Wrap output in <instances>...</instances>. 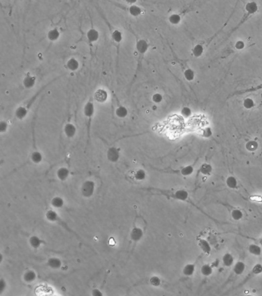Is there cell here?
Returning <instances> with one entry per match:
<instances>
[{
	"label": "cell",
	"instance_id": "obj_1",
	"mask_svg": "<svg viewBox=\"0 0 262 296\" xmlns=\"http://www.w3.org/2000/svg\"><path fill=\"white\" fill-rule=\"evenodd\" d=\"M143 190L149 191L152 193H155V194H161L165 195L166 197L168 198H172L173 199L178 200V201H188V193L185 190H178L175 191V192H172L171 191H165V190L162 189H157V188H144Z\"/></svg>",
	"mask_w": 262,
	"mask_h": 296
},
{
	"label": "cell",
	"instance_id": "obj_2",
	"mask_svg": "<svg viewBox=\"0 0 262 296\" xmlns=\"http://www.w3.org/2000/svg\"><path fill=\"white\" fill-rule=\"evenodd\" d=\"M45 217H46V219L48 221V222H54V223H56V224H59V225H61L63 228H65L69 232H71V233L74 234L76 236H77L76 232H75L74 231L71 230V228H69L68 224H66V223L61 218V217H60V216L58 215V214H57L55 211H53V210H48V211L46 212V214H45Z\"/></svg>",
	"mask_w": 262,
	"mask_h": 296
},
{
	"label": "cell",
	"instance_id": "obj_3",
	"mask_svg": "<svg viewBox=\"0 0 262 296\" xmlns=\"http://www.w3.org/2000/svg\"><path fill=\"white\" fill-rule=\"evenodd\" d=\"M95 182L90 180H85L82 185L81 193H82V195L83 197H85V198H89L93 195L94 192H95Z\"/></svg>",
	"mask_w": 262,
	"mask_h": 296
},
{
	"label": "cell",
	"instance_id": "obj_4",
	"mask_svg": "<svg viewBox=\"0 0 262 296\" xmlns=\"http://www.w3.org/2000/svg\"><path fill=\"white\" fill-rule=\"evenodd\" d=\"M144 235V232L141 227H134L130 233V238L132 241L138 242L141 240Z\"/></svg>",
	"mask_w": 262,
	"mask_h": 296
},
{
	"label": "cell",
	"instance_id": "obj_5",
	"mask_svg": "<svg viewBox=\"0 0 262 296\" xmlns=\"http://www.w3.org/2000/svg\"><path fill=\"white\" fill-rule=\"evenodd\" d=\"M119 151L116 147H111L107 152V157L111 162H116L119 159Z\"/></svg>",
	"mask_w": 262,
	"mask_h": 296
},
{
	"label": "cell",
	"instance_id": "obj_6",
	"mask_svg": "<svg viewBox=\"0 0 262 296\" xmlns=\"http://www.w3.org/2000/svg\"><path fill=\"white\" fill-rule=\"evenodd\" d=\"M69 170L68 168H66V167H60L56 171L57 178L59 180H61V181H65L66 179L69 178Z\"/></svg>",
	"mask_w": 262,
	"mask_h": 296
},
{
	"label": "cell",
	"instance_id": "obj_7",
	"mask_svg": "<svg viewBox=\"0 0 262 296\" xmlns=\"http://www.w3.org/2000/svg\"><path fill=\"white\" fill-rule=\"evenodd\" d=\"M29 242L30 246L32 247V248H35V249L40 248V246H41L42 244L45 243V241H44L42 239L40 238L39 237L36 236V235H32V236H31L30 238H29Z\"/></svg>",
	"mask_w": 262,
	"mask_h": 296
},
{
	"label": "cell",
	"instance_id": "obj_8",
	"mask_svg": "<svg viewBox=\"0 0 262 296\" xmlns=\"http://www.w3.org/2000/svg\"><path fill=\"white\" fill-rule=\"evenodd\" d=\"M95 99L99 103H104L108 99V93L104 89H98L95 93Z\"/></svg>",
	"mask_w": 262,
	"mask_h": 296
},
{
	"label": "cell",
	"instance_id": "obj_9",
	"mask_svg": "<svg viewBox=\"0 0 262 296\" xmlns=\"http://www.w3.org/2000/svg\"><path fill=\"white\" fill-rule=\"evenodd\" d=\"M62 265V263L61 260L58 258H55V257L50 258L47 261V265L51 268H53V269H58L61 268Z\"/></svg>",
	"mask_w": 262,
	"mask_h": 296
},
{
	"label": "cell",
	"instance_id": "obj_10",
	"mask_svg": "<svg viewBox=\"0 0 262 296\" xmlns=\"http://www.w3.org/2000/svg\"><path fill=\"white\" fill-rule=\"evenodd\" d=\"M37 275L33 270H28L23 275V279L26 283H32L36 279Z\"/></svg>",
	"mask_w": 262,
	"mask_h": 296
},
{
	"label": "cell",
	"instance_id": "obj_11",
	"mask_svg": "<svg viewBox=\"0 0 262 296\" xmlns=\"http://www.w3.org/2000/svg\"><path fill=\"white\" fill-rule=\"evenodd\" d=\"M94 111H95V107L92 102H89L85 104L84 107V114L86 117L92 118L93 117Z\"/></svg>",
	"mask_w": 262,
	"mask_h": 296
},
{
	"label": "cell",
	"instance_id": "obj_12",
	"mask_svg": "<svg viewBox=\"0 0 262 296\" xmlns=\"http://www.w3.org/2000/svg\"><path fill=\"white\" fill-rule=\"evenodd\" d=\"M64 131L68 137H73L76 133V127L72 123H67V124L65 126Z\"/></svg>",
	"mask_w": 262,
	"mask_h": 296
},
{
	"label": "cell",
	"instance_id": "obj_13",
	"mask_svg": "<svg viewBox=\"0 0 262 296\" xmlns=\"http://www.w3.org/2000/svg\"><path fill=\"white\" fill-rule=\"evenodd\" d=\"M136 49H137L138 53H141V54H144L149 49V44H148L145 40H141L136 44Z\"/></svg>",
	"mask_w": 262,
	"mask_h": 296
},
{
	"label": "cell",
	"instance_id": "obj_14",
	"mask_svg": "<svg viewBox=\"0 0 262 296\" xmlns=\"http://www.w3.org/2000/svg\"><path fill=\"white\" fill-rule=\"evenodd\" d=\"M99 33L95 29H91L87 32V38L90 43H94L99 40Z\"/></svg>",
	"mask_w": 262,
	"mask_h": 296
},
{
	"label": "cell",
	"instance_id": "obj_15",
	"mask_svg": "<svg viewBox=\"0 0 262 296\" xmlns=\"http://www.w3.org/2000/svg\"><path fill=\"white\" fill-rule=\"evenodd\" d=\"M198 246L201 248V249L205 253L209 254L211 251V245H209V243L205 239H200L198 241Z\"/></svg>",
	"mask_w": 262,
	"mask_h": 296
},
{
	"label": "cell",
	"instance_id": "obj_16",
	"mask_svg": "<svg viewBox=\"0 0 262 296\" xmlns=\"http://www.w3.org/2000/svg\"><path fill=\"white\" fill-rule=\"evenodd\" d=\"M51 204L53 208H62L64 206L65 202L63 198L61 197H54L51 201Z\"/></svg>",
	"mask_w": 262,
	"mask_h": 296
},
{
	"label": "cell",
	"instance_id": "obj_17",
	"mask_svg": "<svg viewBox=\"0 0 262 296\" xmlns=\"http://www.w3.org/2000/svg\"><path fill=\"white\" fill-rule=\"evenodd\" d=\"M35 84V77L32 76H25L23 80V85L25 88H32Z\"/></svg>",
	"mask_w": 262,
	"mask_h": 296
},
{
	"label": "cell",
	"instance_id": "obj_18",
	"mask_svg": "<svg viewBox=\"0 0 262 296\" xmlns=\"http://www.w3.org/2000/svg\"><path fill=\"white\" fill-rule=\"evenodd\" d=\"M133 178L136 180H144L146 178V172L143 169L136 170L133 174Z\"/></svg>",
	"mask_w": 262,
	"mask_h": 296
},
{
	"label": "cell",
	"instance_id": "obj_19",
	"mask_svg": "<svg viewBox=\"0 0 262 296\" xmlns=\"http://www.w3.org/2000/svg\"><path fill=\"white\" fill-rule=\"evenodd\" d=\"M67 68L71 71H76L79 69V63L75 58H71L69 61L67 62Z\"/></svg>",
	"mask_w": 262,
	"mask_h": 296
},
{
	"label": "cell",
	"instance_id": "obj_20",
	"mask_svg": "<svg viewBox=\"0 0 262 296\" xmlns=\"http://www.w3.org/2000/svg\"><path fill=\"white\" fill-rule=\"evenodd\" d=\"M223 264L226 267H230L233 265L234 263V258L231 254L227 253L223 256L222 258Z\"/></svg>",
	"mask_w": 262,
	"mask_h": 296
},
{
	"label": "cell",
	"instance_id": "obj_21",
	"mask_svg": "<svg viewBox=\"0 0 262 296\" xmlns=\"http://www.w3.org/2000/svg\"><path fill=\"white\" fill-rule=\"evenodd\" d=\"M30 158L31 160H32L34 164H39L42 162L43 157H42L41 153L36 150L32 153Z\"/></svg>",
	"mask_w": 262,
	"mask_h": 296
},
{
	"label": "cell",
	"instance_id": "obj_22",
	"mask_svg": "<svg viewBox=\"0 0 262 296\" xmlns=\"http://www.w3.org/2000/svg\"><path fill=\"white\" fill-rule=\"evenodd\" d=\"M245 263L242 262V261H238L235 264V267H234V271L236 275H241L242 273L245 271Z\"/></svg>",
	"mask_w": 262,
	"mask_h": 296
},
{
	"label": "cell",
	"instance_id": "obj_23",
	"mask_svg": "<svg viewBox=\"0 0 262 296\" xmlns=\"http://www.w3.org/2000/svg\"><path fill=\"white\" fill-rule=\"evenodd\" d=\"M195 266L193 264H188L186 265L183 268V274L186 276H191L195 272Z\"/></svg>",
	"mask_w": 262,
	"mask_h": 296
},
{
	"label": "cell",
	"instance_id": "obj_24",
	"mask_svg": "<svg viewBox=\"0 0 262 296\" xmlns=\"http://www.w3.org/2000/svg\"><path fill=\"white\" fill-rule=\"evenodd\" d=\"M248 251L251 255H257V256H258V255L261 254V248L258 245H255V244H251V245H249Z\"/></svg>",
	"mask_w": 262,
	"mask_h": 296
},
{
	"label": "cell",
	"instance_id": "obj_25",
	"mask_svg": "<svg viewBox=\"0 0 262 296\" xmlns=\"http://www.w3.org/2000/svg\"><path fill=\"white\" fill-rule=\"evenodd\" d=\"M128 12L131 16L136 17V16L141 15L142 11H141V9L140 7L136 6V5H132V6H131L128 8Z\"/></svg>",
	"mask_w": 262,
	"mask_h": 296
},
{
	"label": "cell",
	"instance_id": "obj_26",
	"mask_svg": "<svg viewBox=\"0 0 262 296\" xmlns=\"http://www.w3.org/2000/svg\"><path fill=\"white\" fill-rule=\"evenodd\" d=\"M27 113H28V111H27L26 108L24 107H20L16 110V116L18 119L22 120V119L25 118V117H26Z\"/></svg>",
	"mask_w": 262,
	"mask_h": 296
},
{
	"label": "cell",
	"instance_id": "obj_27",
	"mask_svg": "<svg viewBox=\"0 0 262 296\" xmlns=\"http://www.w3.org/2000/svg\"><path fill=\"white\" fill-rule=\"evenodd\" d=\"M226 184L229 188L235 189L237 186V179L233 176H229L228 178L226 179Z\"/></svg>",
	"mask_w": 262,
	"mask_h": 296
},
{
	"label": "cell",
	"instance_id": "obj_28",
	"mask_svg": "<svg viewBox=\"0 0 262 296\" xmlns=\"http://www.w3.org/2000/svg\"><path fill=\"white\" fill-rule=\"evenodd\" d=\"M199 171L202 174L208 175L212 172V167L208 164H203L199 169Z\"/></svg>",
	"mask_w": 262,
	"mask_h": 296
},
{
	"label": "cell",
	"instance_id": "obj_29",
	"mask_svg": "<svg viewBox=\"0 0 262 296\" xmlns=\"http://www.w3.org/2000/svg\"><path fill=\"white\" fill-rule=\"evenodd\" d=\"M247 12L250 14H254L258 11V5L255 2H251L246 5Z\"/></svg>",
	"mask_w": 262,
	"mask_h": 296
},
{
	"label": "cell",
	"instance_id": "obj_30",
	"mask_svg": "<svg viewBox=\"0 0 262 296\" xmlns=\"http://www.w3.org/2000/svg\"><path fill=\"white\" fill-rule=\"evenodd\" d=\"M115 113H116L117 117H118L119 118H124L128 115V110L125 107L121 106L116 109Z\"/></svg>",
	"mask_w": 262,
	"mask_h": 296
},
{
	"label": "cell",
	"instance_id": "obj_31",
	"mask_svg": "<svg viewBox=\"0 0 262 296\" xmlns=\"http://www.w3.org/2000/svg\"><path fill=\"white\" fill-rule=\"evenodd\" d=\"M59 36H60V33L58 31V30L54 29V30H52L48 32V40H51V41H55V40H57L58 38H59Z\"/></svg>",
	"mask_w": 262,
	"mask_h": 296
},
{
	"label": "cell",
	"instance_id": "obj_32",
	"mask_svg": "<svg viewBox=\"0 0 262 296\" xmlns=\"http://www.w3.org/2000/svg\"><path fill=\"white\" fill-rule=\"evenodd\" d=\"M231 214H232V218L235 221H239L243 217V212L239 209H233Z\"/></svg>",
	"mask_w": 262,
	"mask_h": 296
},
{
	"label": "cell",
	"instance_id": "obj_33",
	"mask_svg": "<svg viewBox=\"0 0 262 296\" xmlns=\"http://www.w3.org/2000/svg\"><path fill=\"white\" fill-rule=\"evenodd\" d=\"M194 171V167L192 166H186L184 167L182 170H180V174L183 176H189Z\"/></svg>",
	"mask_w": 262,
	"mask_h": 296
},
{
	"label": "cell",
	"instance_id": "obj_34",
	"mask_svg": "<svg viewBox=\"0 0 262 296\" xmlns=\"http://www.w3.org/2000/svg\"><path fill=\"white\" fill-rule=\"evenodd\" d=\"M212 268L209 265H204L201 268V272L203 275L209 276L212 274Z\"/></svg>",
	"mask_w": 262,
	"mask_h": 296
},
{
	"label": "cell",
	"instance_id": "obj_35",
	"mask_svg": "<svg viewBox=\"0 0 262 296\" xmlns=\"http://www.w3.org/2000/svg\"><path fill=\"white\" fill-rule=\"evenodd\" d=\"M258 142H256V141H248V142L246 144V149L248 150V151H251V152L255 151L257 149H258Z\"/></svg>",
	"mask_w": 262,
	"mask_h": 296
},
{
	"label": "cell",
	"instance_id": "obj_36",
	"mask_svg": "<svg viewBox=\"0 0 262 296\" xmlns=\"http://www.w3.org/2000/svg\"><path fill=\"white\" fill-rule=\"evenodd\" d=\"M112 39L115 43H120L122 40V34L118 30H115L112 32Z\"/></svg>",
	"mask_w": 262,
	"mask_h": 296
},
{
	"label": "cell",
	"instance_id": "obj_37",
	"mask_svg": "<svg viewBox=\"0 0 262 296\" xmlns=\"http://www.w3.org/2000/svg\"><path fill=\"white\" fill-rule=\"evenodd\" d=\"M149 282L151 285L154 286V287H158V286H159L161 284L162 281H161L160 278L158 277V276H152V277H151L150 279H149Z\"/></svg>",
	"mask_w": 262,
	"mask_h": 296
},
{
	"label": "cell",
	"instance_id": "obj_38",
	"mask_svg": "<svg viewBox=\"0 0 262 296\" xmlns=\"http://www.w3.org/2000/svg\"><path fill=\"white\" fill-rule=\"evenodd\" d=\"M203 47L201 45H196L195 47H194L192 52L194 56H195L196 57H198V56H201L203 53Z\"/></svg>",
	"mask_w": 262,
	"mask_h": 296
},
{
	"label": "cell",
	"instance_id": "obj_39",
	"mask_svg": "<svg viewBox=\"0 0 262 296\" xmlns=\"http://www.w3.org/2000/svg\"><path fill=\"white\" fill-rule=\"evenodd\" d=\"M181 21V17L178 14H172V16L169 17V22L172 24L176 25V24L179 23Z\"/></svg>",
	"mask_w": 262,
	"mask_h": 296
},
{
	"label": "cell",
	"instance_id": "obj_40",
	"mask_svg": "<svg viewBox=\"0 0 262 296\" xmlns=\"http://www.w3.org/2000/svg\"><path fill=\"white\" fill-rule=\"evenodd\" d=\"M185 77L187 80H192L194 77H195V73H194V71L191 70V69H187L185 72Z\"/></svg>",
	"mask_w": 262,
	"mask_h": 296
},
{
	"label": "cell",
	"instance_id": "obj_41",
	"mask_svg": "<svg viewBox=\"0 0 262 296\" xmlns=\"http://www.w3.org/2000/svg\"><path fill=\"white\" fill-rule=\"evenodd\" d=\"M255 106L253 100L250 98H247L244 100V107L246 109H251Z\"/></svg>",
	"mask_w": 262,
	"mask_h": 296
},
{
	"label": "cell",
	"instance_id": "obj_42",
	"mask_svg": "<svg viewBox=\"0 0 262 296\" xmlns=\"http://www.w3.org/2000/svg\"><path fill=\"white\" fill-rule=\"evenodd\" d=\"M252 272L255 275H259L262 273V265L261 264H257L254 266Z\"/></svg>",
	"mask_w": 262,
	"mask_h": 296
},
{
	"label": "cell",
	"instance_id": "obj_43",
	"mask_svg": "<svg viewBox=\"0 0 262 296\" xmlns=\"http://www.w3.org/2000/svg\"><path fill=\"white\" fill-rule=\"evenodd\" d=\"M162 100H163V97L160 93H154L152 96V100L154 103H159L162 101Z\"/></svg>",
	"mask_w": 262,
	"mask_h": 296
},
{
	"label": "cell",
	"instance_id": "obj_44",
	"mask_svg": "<svg viewBox=\"0 0 262 296\" xmlns=\"http://www.w3.org/2000/svg\"><path fill=\"white\" fill-rule=\"evenodd\" d=\"M182 114L185 117H189L191 114V109L188 108V107H184L182 110Z\"/></svg>",
	"mask_w": 262,
	"mask_h": 296
},
{
	"label": "cell",
	"instance_id": "obj_45",
	"mask_svg": "<svg viewBox=\"0 0 262 296\" xmlns=\"http://www.w3.org/2000/svg\"><path fill=\"white\" fill-rule=\"evenodd\" d=\"M8 129V123L6 121H1L0 123V132L5 133Z\"/></svg>",
	"mask_w": 262,
	"mask_h": 296
},
{
	"label": "cell",
	"instance_id": "obj_46",
	"mask_svg": "<svg viewBox=\"0 0 262 296\" xmlns=\"http://www.w3.org/2000/svg\"><path fill=\"white\" fill-rule=\"evenodd\" d=\"M6 288V281H5L3 279H1V280H0V295L2 294V292H4Z\"/></svg>",
	"mask_w": 262,
	"mask_h": 296
},
{
	"label": "cell",
	"instance_id": "obj_47",
	"mask_svg": "<svg viewBox=\"0 0 262 296\" xmlns=\"http://www.w3.org/2000/svg\"><path fill=\"white\" fill-rule=\"evenodd\" d=\"M235 47L237 50H242L245 47V43L242 41H237L235 44Z\"/></svg>",
	"mask_w": 262,
	"mask_h": 296
},
{
	"label": "cell",
	"instance_id": "obj_48",
	"mask_svg": "<svg viewBox=\"0 0 262 296\" xmlns=\"http://www.w3.org/2000/svg\"><path fill=\"white\" fill-rule=\"evenodd\" d=\"M92 295H94V296H102V295H103V294H102V292H101L100 290L95 289H94L93 291H92Z\"/></svg>",
	"mask_w": 262,
	"mask_h": 296
},
{
	"label": "cell",
	"instance_id": "obj_49",
	"mask_svg": "<svg viewBox=\"0 0 262 296\" xmlns=\"http://www.w3.org/2000/svg\"><path fill=\"white\" fill-rule=\"evenodd\" d=\"M251 199L252 201H258V202H261V201H262V197H261V196L251 197Z\"/></svg>",
	"mask_w": 262,
	"mask_h": 296
},
{
	"label": "cell",
	"instance_id": "obj_50",
	"mask_svg": "<svg viewBox=\"0 0 262 296\" xmlns=\"http://www.w3.org/2000/svg\"><path fill=\"white\" fill-rule=\"evenodd\" d=\"M203 135H204L205 136H210L211 135V130L209 129V128H208V129H205L204 131V133H203Z\"/></svg>",
	"mask_w": 262,
	"mask_h": 296
},
{
	"label": "cell",
	"instance_id": "obj_51",
	"mask_svg": "<svg viewBox=\"0 0 262 296\" xmlns=\"http://www.w3.org/2000/svg\"><path fill=\"white\" fill-rule=\"evenodd\" d=\"M127 3H129V4H134L137 2V0H125Z\"/></svg>",
	"mask_w": 262,
	"mask_h": 296
},
{
	"label": "cell",
	"instance_id": "obj_52",
	"mask_svg": "<svg viewBox=\"0 0 262 296\" xmlns=\"http://www.w3.org/2000/svg\"><path fill=\"white\" fill-rule=\"evenodd\" d=\"M2 261H3V255H2V254H1V255H0V263L2 262Z\"/></svg>",
	"mask_w": 262,
	"mask_h": 296
},
{
	"label": "cell",
	"instance_id": "obj_53",
	"mask_svg": "<svg viewBox=\"0 0 262 296\" xmlns=\"http://www.w3.org/2000/svg\"><path fill=\"white\" fill-rule=\"evenodd\" d=\"M260 241H260V243H261V245H262V237H261V240H260Z\"/></svg>",
	"mask_w": 262,
	"mask_h": 296
}]
</instances>
